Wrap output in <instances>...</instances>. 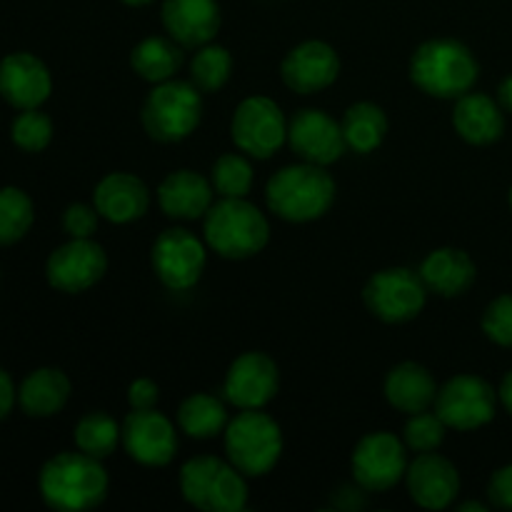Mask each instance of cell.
<instances>
[{"instance_id": "obj_30", "label": "cell", "mask_w": 512, "mask_h": 512, "mask_svg": "<svg viewBox=\"0 0 512 512\" xmlns=\"http://www.w3.org/2000/svg\"><path fill=\"white\" fill-rule=\"evenodd\" d=\"M120 435H123V425H118L113 415L103 413V410H93V413L83 415L78 420L73 438L80 453L103 460L118 448Z\"/></svg>"}, {"instance_id": "obj_10", "label": "cell", "mask_w": 512, "mask_h": 512, "mask_svg": "<svg viewBox=\"0 0 512 512\" xmlns=\"http://www.w3.org/2000/svg\"><path fill=\"white\" fill-rule=\"evenodd\" d=\"M433 408L450 430L470 433L495 418L498 393L478 375H455L438 390Z\"/></svg>"}, {"instance_id": "obj_14", "label": "cell", "mask_w": 512, "mask_h": 512, "mask_svg": "<svg viewBox=\"0 0 512 512\" xmlns=\"http://www.w3.org/2000/svg\"><path fill=\"white\" fill-rule=\"evenodd\" d=\"M108 255L93 238H70V243L53 250L45 265L48 283L60 293H85L103 280Z\"/></svg>"}, {"instance_id": "obj_45", "label": "cell", "mask_w": 512, "mask_h": 512, "mask_svg": "<svg viewBox=\"0 0 512 512\" xmlns=\"http://www.w3.org/2000/svg\"><path fill=\"white\" fill-rule=\"evenodd\" d=\"M510 210H512V188H510Z\"/></svg>"}, {"instance_id": "obj_17", "label": "cell", "mask_w": 512, "mask_h": 512, "mask_svg": "<svg viewBox=\"0 0 512 512\" xmlns=\"http://www.w3.org/2000/svg\"><path fill=\"white\" fill-rule=\"evenodd\" d=\"M280 75L293 93L313 95L338 80L340 58L333 45L325 40H305L285 55Z\"/></svg>"}, {"instance_id": "obj_33", "label": "cell", "mask_w": 512, "mask_h": 512, "mask_svg": "<svg viewBox=\"0 0 512 512\" xmlns=\"http://www.w3.org/2000/svg\"><path fill=\"white\" fill-rule=\"evenodd\" d=\"M33 200L20 188L0 190V245H13L33 225Z\"/></svg>"}, {"instance_id": "obj_15", "label": "cell", "mask_w": 512, "mask_h": 512, "mask_svg": "<svg viewBox=\"0 0 512 512\" xmlns=\"http://www.w3.org/2000/svg\"><path fill=\"white\" fill-rule=\"evenodd\" d=\"M280 390V370L270 355L250 350L235 358L225 373L223 395L238 410H263Z\"/></svg>"}, {"instance_id": "obj_2", "label": "cell", "mask_w": 512, "mask_h": 512, "mask_svg": "<svg viewBox=\"0 0 512 512\" xmlns=\"http://www.w3.org/2000/svg\"><path fill=\"white\" fill-rule=\"evenodd\" d=\"M40 495L58 512L98 508L108 495V473L98 458L85 453H60L40 470Z\"/></svg>"}, {"instance_id": "obj_42", "label": "cell", "mask_w": 512, "mask_h": 512, "mask_svg": "<svg viewBox=\"0 0 512 512\" xmlns=\"http://www.w3.org/2000/svg\"><path fill=\"white\" fill-rule=\"evenodd\" d=\"M498 103L503 105V110H508V113H512V75H508V78H505L503 83H500Z\"/></svg>"}, {"instance_id": "obj_27", "label": "cell", "mask_w": 512, "mask_h": 512, "mask_svg": "<svg viewBox=\"0 0 512 512\" xmlns=\"http://www.w3.org/2000/svg\"><path fill=\"white\" fill-rule=\"evenodd\" d=\"M183 45L175 43L173 38H160V35H150V38L140 40L133 50H130V68L138 78L148 80V83L158 85L165 80H173L178 75L180 65H183Z\"/></svg>"}, {"instance_id": "obj_5", "label": "cell", "mask_w": 512, "mask_h": 512, "mask_svg": "<svg viewBox=\"0 0 512 512\" xmlns=\"http://www.w3.org/2000/svg\"><path fill=\"white\" fill-rule=\"evenodd\" d=\"M185 503L205 512H240L248 505V483L233 463L198 455L180 468Z\"/></svg>"}, {"instance_id": "obj_32", "label": "cell", "mask_w": 512, "mask_h": 512, "mask_svg": "<svg viewBox=\"0 0 512 512\" xmlns=\"http://www.w3.org/2000/svg\"><path fill=\"white\" fill-rule=\"evenodd\" d=\"M210 183L220 198H248L253 190V165L240 153L220 155L210 170Z\"/></svg>"}, {"instance_id": "obj_44", "label": "cell", "mask_w": 512, "mask_h": 512, "mask_svg": "<svg viewBox=\"0 0 512 512\" xmlns=\"http://www.w3.org/2000/svg\"><path fill=\"white\" fill-rule=\"evenodd\" d=\"M125 5H133V8H140V5H148L153 3V0H123Z\"/></svg>"}, {"instance_id": "obj_7", "label": "cell", "mask_w": 512, "mask_h": 512, "mask_svg": "<svg viewBox=\"0 0 512 512\" xmlns=\"http://www.w3.org/2000/svg\"><path fill=\"white\" fill-rule=\"evenodd\" d=\"M190 80H165L148 93L143 103L145 133L158 143H180L198 130L203 98Z\"/></svg>"}, {"instance_id": "obj_3", "label": "cell", "mask_w": 512, "mask_h": 512, "mask_svg": "<svg viewBox=\"0 0 512 512\" xmlns=\"http://www.w3.org/2000/svg\"><path fill=\"white\" fill-rule=\"evenodd\" d=\"M268 208L288 223H310L333 208L335 180L325 165L295 163L280 168L265 188Z\"/></svg>"}, {"instance_id": "obj_36", "label": "cell", "mask_w": 512, "mask_h": 512, "mask_svg": "<svg viewBox=\"0 0 512 512\" xmlns=\"http://www.w3.org/2000/svg\"><path fill=\"white\" fill-rule=\"evenodd\" d=\"M480 325L488 340H493L500 348H512V293L495 298L485 308Z\"/></svg>"}, {"instance_id": "obj_8", "label": "cell", "mask_w": 512, "mask_h": 512, "mask_svg": "<svg viewBox=\"0 0 512 512\" xmlns=\"http://www.w3.org/2000/svg\"><path fill=\"white\" fill-rule=\"evenodd\" d=\"M428 300L420 273L410 268L378 270L363 288V303L370 313L388 325L408 323L418 318Z\"/></svg>"}, {"instance_id": "obj_21", "label": "cell", "mask_w": 512, "mask_h": 512, "mask_svg": "<svg viewBox=\"0 0 512 512\" xmlns=\"http://www.w3.org/2000/svg\"><path fill=\"white\" fill-rule=\"evenodd\" d=\"M93 205L100 218L115 225H128L140 220L150 208V190L138 175L108 173L93 190Z\"/></svg>"}, {"instance_id": "obj_4", "label": "cell", "mask_w": 512, "mask_h": 512, "mask_svg": "<svg viewBox=\"0 0 512 512\" xmlns=\"http://www.w3.org/2000/svg\"><path fill=\"white\" fill-rule=\"evenodd\" d=\"M205 245L225 260H248L263 253L270 223L245 198H220L203 218Z\"/></svg>"}, {"instance_id": "obj_19", "label": "cell", "mask_w": 512, "mask_h": 512, "mask_svg": "<svg viewBox=\"0 0 512 512\" xmlns=\"http://www.w3.org/2000/svg\"><path fill=\"white\" fill-rule=\"evenodd\" d=\"M53 80L48 68L33 53H10L0 63V95L13 108H40L50 98Z\"/></svg>"}, {"instance_id": "obj_9", "label": "cell", "mask_w": 512, "mask_h": 512, "mask_svg": "<svg viewBox=\"0 0 512 512\" xmlns=\"http://www.w3.org/2000/svg\"><path fill=\"white\" fill-rule=\"evenodd\" d=\"M230 138L240 153L268 160L288 140V120L273 98L250 95L235 108L230 120Z\"/></svg>"}, {"instance_id": "obj_12", "label": "cell", "mask_w": 512, "mask_h": 512, "mask_svg": "<svg viewBox=\"0 0 512 512\" xmlns=\"http://www.w3.org/2000/svg\"><path fill=\"white\" fill-rule=\"evenodd\" d=\"M208 253L205 243L185 228H170L155 238L153 250H150V265L158 275L160 283L168 290L183 293L198 285L203 278Z\"/></svg>"}, {"instance_id": "obj_16", "label": "cell", "mask_w": 512, "mask_h": 512, "mask_svg": "<svg viewBox=\"0 0 512 512\" xmlns=\"http://www.w3.org/2000/svg\"><path fill=\"white\" fill-rule=\"evenodd\" d=\"M288 145L305 163L325 165V168L343 158L345 148H348L343 125L333 115L318 108L298 110L288 120Z\"/></svg>"}, {"instance_id": "obj_35", "label": "cell", "mask_w": 512, "mask_h": 512, "mask_svg": "<svg viewBox=\"0 0 512 512\" xmlns=\"http://www.w3.org/2000/svg\"><path fill=\"white\" fill-rule=\"evenodd\" d=\"M445 430H448V425L440 420L438 413L423 410V413L410 415V420L405 423L403 443L413 453H433L445 443Z\"/></svg>"}, {"instance_id": "obj_23", "label": "cell", "mask_w": 512, "mask_h": 512, "mask_svg": "<svg viewBox=\"0 0 512 512\" xmlns=\"http://www.w3.org/2000/svg\"><path fill=\"white\" fill-rule=\"evenodd\" d=\"M453 128L465 143L493 145L505 133L503 105L485 93H465L455 100Z\"/></svg>"}, {"instance_id": "obj_29", "label": "cell", "mask_w": 512, "mask_h": 512, "mask_svg": "<svg viewBox=\"0 0 512 512\" xmlns=\"http://www.w3.org/2000/svg\"><path fill=\"white\" fill-rule=\"evenodd\" d=\"M230 418L223 400L210 393H193L180 403L178 425L188 438L210 440L225 433Z\"/></svg>"}, {"instance_id": "obj_18", "label": "cell", "mask_w": 512, "mask_h": 512, "mask_svg": "<svg viewBox=\"0 0 512 512\" xmlns=\"http://www.w3.org/2000/svg\"><path fill=\"white\" fill-rule=\"evenodd\" d=\"M410 500L423 510H445L460 493L458 468L440 453H418L405 473Z\"/></svg>"}, {"instance_id": "obj_1", "label": "cell", "mask_w": 512, "mask_h": 512, "mask_svg": "<svg viewBox=\"0 0 512 512\" xmlns=\"http://www.w3.org/2000/svg\"><path fill=\"white\" fill-rule=\"evenodd\" d=\"M480 65L473 50L453 38H433L410 58V80L430 98L458 100L478 83Z\"/></svg>"}, {"instance_id": "obj_6", "label": "cell", "mask_w": 512, "mask_h": 512, "mask_svg": "<svg viewBox=\"0 0 512 512\" xmlns=\"http://www.w3.org/2000/svg\"><path fill=\"white\" fill-rule=\"evenodd\" d=\"M225 455L245 478L268 475L283 455V430L263 410H240L223 433Z\"/></svg>"}, {"instance_id": "obj_40", "label": "cell", "mask_w": 512, "mask_h": 512, "mask_svg": "<svg viewBox=\"0 0 512 512\" xmlns=\"http://www.w3.org/2000/svg\"><path fill=\"white\" fill-rule=\"evenodd\" d=\"M15 398H18V393L13 388V380H10L5 370H0V420L8 418L15 405Z\"/></svg>"}, {"instance_id": "obj_34", "label": "cell", "mask_w": 512, "mask_h": 512, "mask_svg": "<svg viewBox=\"0 0 512 512\" xmlns=\"http://www.w3.org/2000/svg\"><path fill=\"white\" fill-rule=\"evenodd\" d=\"M10 135H13V143L20 150H25V153H40L53 140V120L45 113H40L38 108L20 110L18 118L13 120Z\"/></svg>"}, {"instance_id": "obj_25", "label": "cell", "mask_w": 512, "mask_h": 512, "mask_svg": "<svg viewBox=\"0 0 512 512\" xmlns=\"http://www.w3.org/2000/svg\"><path fill=\"white\" fill-rule=\"evenodd\" d=\"M438 390L440 388L435 383L433 373L425 365L413 363V360L390 368L388 378H385V398L395 410L405 415H415L433 408Z\"/></svg>"}, {"instance_id": "obj_28", "label": "cell", "mask_w": 512, "mask_h": 512, "mask_svg": "<svg viewBox=\"0 0 512 512\" xmlns=\"http://www.w3.org/2000/svg\"><path fill=\"white\" fill-rule=\"evenodd\" d=\"M343 135L350 150L360 155H368L383 145L385 135H388V115L380 105L370 103V100H360L345 110L343 120Z\"/></svg>"}, {"instance_id": "obj_22", "label": "cell", "mask_w": 512, "mask_h": 512, "mask_svg": "<svg viewBox=\"0 0 512 512\" xmlns=\"http://www.w3.org/2000/svg\"><path fill=\"white\" fill-rule=\"evenodd\" d=\"M213 183L195 170H173L158 188V205L173 220H200L213 205Z\"/></svg>"}, {"instance_id": "obj_41", "label": "cell", "mask_w": 512, "mask_h": 512, "mask_svg": "<svg viewBox=\"0 0 512 512\" xmlns=\"http://www.w3.org/2000/svg\"><path fill=\"white\" fill-rule=\"evenodd\" d=\"M498 398H500V403H503V408L512 415V370H510L508 375H505L503 383H500Z\"/></svg>"}, {"instance_id": "obj_26", "label": "cell", "mask_w": 512, "mask_h": 512, "mask_svg": "<svg viewBox=\"0 0 512 512\" xmlns=\"http://www.w3.org/2000/svg\"><path fill=\"white\" fill-rule=\"evenodd\" d=\"M70 398V380L58 368H38L23 380L18 403L30 418H50L60 413Z\"/></svg>"}, {"instance_id": "obj_20", "label": "cell", "mask_w": 512, "mask_h": 512, "mask_svg": "<svg viewBox=\"0 0 512 512\" xmlns=\"http://www.w3.org/2000/svg\"><path fill=\"white\" fill-rule=\"evenodd\" d=\"M160 15L170 38L195 50L213 43L223 23L218 0H163Z\"/></svg>"}, {"instance_id": "obj_43", "label": "cell", "mask_w": 512, "mask_h": 512, "mask_svg": "<svg viewBox=\"0 0 512 512\" xmlns=\"http://www.w3.org/2000/svg\"><path fill=\"white\" fill-rule=\"evenodd\" d=\"M458 510H460V512H468V510L488 512V505H483V503H463V505H458Z\"/></svg>"}, {"instance_id": "obj_38", "label": "cell", "mask_w": 512, "mask_h": 512, "mask_svg": "<svg viewBox=\"0 0 512 512\" xmlns=\"http://www.w3.org/2000/svg\"><path fill=\"white\" fill-rule=\"evenodd\" d=\"M488 498L495 508L512 510V465L495 470L488 483Z\"/></svg>"}, {"instance_id": "obj_11", "label": "cell", "mask_w": 512, "mask_h": 512, "mask_svg": "<svg viewBox=\"0 0 512 512\" xmlns=\"http://www.w3.org/2000/svg\"><path fill=\"white\" fill-rule=\"evenodd\" d=\"M355 483L368 493H385L395 488L408 473L405 443L388 430L368 433L358 440L350 458Z\"/></svg>"}, {"instance_id": "obj_39", "label": "cell", "mask_w": 512, "mask_h": 512, "mask_svg": "<svg viewBox=\"0 0 512 512\" xmlns=\"http://www.w3.org/2000/svg\"><path fill=\"white\" fill-rule=\"evenodd\" d=\"M160 398V388L155 380L150 378H138L130 383L128 388V403L130 410H150L158 405Z\"/></svg>"}, {"instance_id": "obj_31", "label": "cell", "mask_w": 512, "mask_h": 512, "mask_svg": "<svg viewBox=\"0 0 512 512\" xmlns=\"http://www.w3.org/2000/svg\"><path fill=\"white\" fill-rule=\"evenodd\" d=\"M233 73V55L223 45H203L190 60V83L200 93H218Z\"/></svg>"}, {"instance_id": "obj_13", "label": "cell", "mask_w": 512, "mask_h": 512, "mask_svg": "<svg viewBox=\"0 0 512 512\" xmlns=\"http://www.w3.org/2000/svg\"><path fill=\"white\" fill-rule=\"evenodd\" d=\"M125 453L130 460L145 465V468H165L173 463L178 453V433L170 418L150 410H130L123 420V435H120Z\"/></svg>"}, {"instance_id": "obj_24", "label": "cell", "mask_w": 512, "mask_h": 512, "mask_svg": "<svg viewBox=\"0 0 512 512\" xmlns=\"http://www.w3.org/2000/svg\"><path fill=\"white\" fill-rule=\"evenodd\" d=\"M420 278L430 293H438L440 298H458L473 288L478 278L473 258L460 248H438L425 255L420 263Z\"/></svg>"}, {"instance_id": "obj_37", "label": "cell", "mask_w": 512, "mask_h": 512, "mask_svg": "<svg viewBox=\"0 0 512 512\" xmlns=\"http://www.w3.org/2000/svg\"><path fill=\"white\" fill-rule=\"evenodd\" d=\"M98 208L95 205L85 203H73L63 213V228L70 238H93V233L98 230Z\"/></svg>"}]
</instances>
